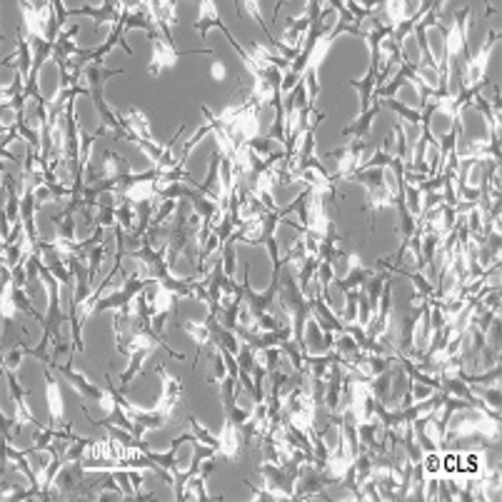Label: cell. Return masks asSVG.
Returning <instances> with one entry per match:
<instances>
[{"label":"cell","instance_id":"6da1fadb","mask_svg":"<svg viewBox=\"0 0 502 502\" xmlns=\"http://www.w3.org/2000/svg\"><path fill=\"white\" fill-rule=\"evenodd\" d=\"M275 305L287 315L292 325V340L297 343V348L308 353L305 348V323L313 318V297H305L300 285H297V272L295 265L287 262V257H282L280 265V290H277Z\"/></svg>","mask_w":502,"mask_h":502},{"label":"cell","instance_id":"7a4b0ae2","mask_svg":"<svg viewBox=\"0 0 502 502\" xmlns=\"http://www.w3.org/2000/svg\"><path fill=\"white\" fill-rule=\"evenodd\" d=\"M350 183H360L368 193V200H365L363 210L370 213V228L375 230V213L383 210V208H392L395 205V188L388 183V175H385L383 168H370V170H355L350 175Z\"/></svg>","mask_w":502,"mask_h":502},{"label":"cell","instance_id":"3957f363","mask_svg":"<svg viewBox=\"0 0 502 502\" xmlns=\"http://www.w3.org/2000/svg\"><path fill=\"white\" fill-rule=\"evenodd\" d=\"M340 485V477L333 475L330 470H323L315 462H305L300 477L295 482V502L300 500H330L328 495H323L325 487Z\"/></svg>","mask_w":502,"mask_h":502},{"label":"cell","instance_id":"277c9868","mask_svg":"<svg viewBox=\"0 0 502 502\" xmlns=\"http://www.w3.org/2000/svg\"><path fill=\"white\" fill-rule=\"evenodd\" d=\"M210 28H218V31H220L223 36L228 38V43H230V46L235 48V53L240 55V60L245 63V68H250L252 63H255V60H252L250 53H247L245 48H242L240 43H237L235 38H233V33L228 31L225 23H223L220 18H218V3L203 0V3H200V18H198V23H195V33H198L200 38H208V31H210Z\"/></svg>","mask_w":502,"mask_h":502},{"label":"cell","instance_id":"5b68a950","mask_svg":"<svg viewBox=\"0 0 502 502\" xmlns=\"http://www.w3.org/2000/svg\"><path fill=\"white\" fill-rule=\"evenodd\" d=\"M150 277H140V275H130L125 277V285L120 287L118 292H105L100 300H97L95 305H92V315H100L105 313V310H120V308H128L130 303H133L135 297L140 295V292L145 290V287L150 285Z\"/></svg>","mask_w":502,"mask_h":502},{"label":"cell","instance_id":"8992f818","mask_svg":"<svg viewBox=\"0 0 502 502\" xmlns=\"http://www.w3.org/2000/svg\"><path fill=\"white\" fill-rule=\"evenodd\" d=\"M365 150H370V140H350L348 145L335 148L333 153L328 155L330 163L338 168V173L333 175L335 183H338V180H348L350 175L360 168V160H363Z\"/></svg>","mask_w":502,"mask_h":502},{"label":"cell","instance_id":"52a82bcc","mask_svg":"<svg viewBox=\"0 0 502 502\" xmlns=\"http://www.w3.org/2000/svg\"><path fill=\"white\" fill-rule=\"evenodd\" d=\"M500 41V31H487L485 46L480 48V53L470 55V60L465 63V70H462V82L460 87H472L477 82H482L487 78V63H490L492 46Z\"/></svg>","mask_w":502,"mask_h":502},{"label":"cell","instance_id":"ba28073f","mask_svg":"<svg viewBox=\"0 0 502 502\" xmlns=\"http://www.w3.org/2000/svg\"><path fill=\"white\" fill-rule=\"evenodd\" d=\"M53 370H55V373H63V378H65L68 383L75 388V392H80L85 400L100 402V405H105V407L113 405V397H110L108 390H100L97 385H92L82 373H75V370H73V365H68V363L65 365H53Z\"/></svg>","mask_w":502,"mask_h":502},{"label":"cell","instance_id":"9c48e42d","mask_svg":"<svg viewBox=\"0 0 502 502\" xmlns=\"http://www.w3.org/2000/svg\"><path fill=\"white\" fill-rule=\"evenodd\" d=\"M85 482V467H82V460H65V465L60 467L55 477V492L58 500H73L75 492L82 487Z\"/></svg>","mask_w":502,"mask_h":502},{"label":"cell","instance_id":"30bf717a","mask_svg":"<svg viewBox=\"0 0 502 502\" xmlns=\"http://www.w3.org/2000/svg\"><path fill=\"white\" fill-rule=\"evenodd\" d=\"M36 250L43 252V262L50 267V272L58 277V280H60V285L68 287V290H75V277H73L70 267H68V260H63V255H65V252H63L60 247L55 245V242H46V240L38 242ZM36 250H33V252H36Z\"/></svg>","mask_w":502,"mask_h":502},{"label":"cell","instance_id":"8fae6325","mask_svg":"<svg viewBox=\"0 0 502 502\" xmlns=\"http://www.w3.org/2000/svg\"><path fill=\"white\" fill-rule=\"evenodd\" d=\"M128 257L143 262V265H145V277H150V280H158L160 282V280H165V277H170V265H168V260H165V252L150 247L145 237H143V245H140L138 250L128 252Z\"/></svg>","mask_w":502,"mask_h":502},{"label":"cell","instance_id":"7c38bea8","mask_svg":"<svg viewBox=\"0 0 502 502\" xmlns=\"http://www.w3.org/2000/svg\"><path fill=\"white\" fill-rule=\"evenodd\" d=\"M130 173V160L123 155L113 153V150H103V160H100V168L90 170V175L85 178V185L103 183V180H118L123 175Z\"/></svg>","mask_w":502,"mask_h":502},{"label":"cell","instance_id":"4fadbf2b","mask_svg":"<svg viewBox=\"0 0 502 502\" xmlns=\"http://www.w3.org/2000/svg\"><path fill=\"white\" fill-rule=\"evenodd\" d=\"M153 46V60H150L148 65V73L150 75H160V73L165 70V68L175 65V63L180 60V58H188V55H205V53H213V50H185V53H178L175 50V46H168V43L163 41V38H158V41L150 43Z\"/></svg>","mask_w":502,"mask_h":502},{"label":"cell","instance_id":"5bb4252c","mask_svg":"<svg viewBox=\"0 0 502 502\" xmlns=\"http://www.w3.org/2000/svg\"><path fill=\"white\" fill-rule=\"evenodd\" d=\"M3 375H6V380H8V390H11V397H13V407H16L18 425L23 427L26 422H31L33 427L43 430V425L36 420V415H33L31 407H28V390L21 385V380H18L16 370H3Z\"/></svg>","mask_w":502,"mask_h":502},{"label":"cell","instance_id":"9a60e30c","mask_svg":"<svg viewBox=\"0 0 502 502\" xmlns=\"http://www.w3.org/2000/svg\"><path fill=\"white\" fill-rule=\"evenodd\" d=\"M46 402H48V412H50V425L70 427V422L65 420V397L60 392V383L53 378L50 365H46Z\"/></svg>","mask_w":502,"mask_h":502},{"label":"cell","instance_id":"2e32d148","mask_svg":"<svg viewBox=\"0 0 502 502\" xmlns=\"http://www.w3.org/2000/svg\"><path fill=\"white\" fill-rule=\"evenodd\" d=\"M18 8L23 11V18H26L28 36L46 38V28H48V21H50L53 3H28V0H18Z\"/></svg>","mask_w":502,"mask_h":502},{"label":"cell","instance_id":"e0dca14e","mask_svg":"<svg viewBox=\"0 0 502 502\" xmlns=\"http://www.w3.org/2000/svg\"><path fill=\"white\" fill-rule=\"evenodd\" d=\"M415 82V85H422V82H427L425 78L417 73V63H400V70L395 73V80L390 82V85H383V87H378V92H375V97L373 100H390V97H395L397 95V90L405 82Z\"/></svg>","mask_w":502,"mask_h":502},{"label":"cell","instance_id":"ac0fdd59","mask_svg":"<svg viewBox=\"0 0 502 502\" xmlns=\"http://www.w3.org/2000/svg\"><path fill=\"white\" fill-rule=\"evenodd\" d=\"M158 375L163 378V397H160V402L155 405V410H160L163 415L170 417L175 405L180 402V397H183V383H180V378L170 375L168 370H165V365H158Z\"/></svg>","mask_w":502,"mask_h":502},{"label":"cell","instance_id":"d6986e66","mask_svg":"<svg viewBox=\"0 0 502 502\" xmlns=\"http://www.w3.org/2000/svg\"><path fill=\"white\" fill-rule=\"evenodd\" d=\"M175 11H178V3H168V0H153V3H150L153 21L158 23L160 33H163V38H165V43H168V46H175L173 28H175V23H178V18H175Z\"/></svg>","mask_w":502,"mask_h":502},{"label":"cell","instance_id":"ffe728a7","mask_svg":"<svg viewBox=\"0 0 502 502\" xmlns=\"http://www.w3.org/2000/svg\"><path fill=\"white\" fill-rule=\"evenodd\" d=\"M70 16H90L95 21V26H103V23H113L118 26L120 18H123V3H103V6H80L75 11H70Z\"/></svg>","mask_w":502,"mask_h":502},{"label":"cell","instance_id":"44dd1931","mask_svg":"<svg viewBox=\"0 0 502 502\" xmlns=\"http://www.w3.org/2000/svg\"><path fill=\"white\" fill-rule=\"evenodd\" d=\"M313 318L318 320V325L323 328V333H335V335L345 333L343 320L333 313V308L325 303V297L320 295V292H315L313 295Z\"/></svg>","mask_w":502,"mask_h":502},{"label":"cell","instance_id":"7402d4cb","mask_svg":"<svg viewBox=\"0 0 502 502\" xmlns=\"http://www.w3.org/2000/svg\"><path fill=\"white\" fill-rule=\"evenodd\" d=\"M380 103L378 100H373V105H370L368 110H363V113L358 115V120H353L350 125H345L343 128V138H350V140H368V135L373 133V120L375 115L380 113Z\"/></svg>","mask_w":502,"mask_h":502},{"label":"cell","instance_id":"603a6c76","mask_svg":"<svg viewBox=\"0 0 502 502\" xmlns=\"http://www.w3.org/2000/svg\"><path fill=\"white\" fill-rule=\"evenodd\" d=\"M220 452L225 455L228 462H237L242 455V450H245V440H242V432L240 427L230 425V422H225V427H223L220 432Z\"/></svg>","mask_w":502,"mask_h":502},{"label":"cell","instance_id":"cb8c5ba5","mask_svg":"<svg viewBox=\"0 0 502 502\" xmlns=\"http://www.w3.org/2000/svg\"><path fill=\"white\" fill-rule=\"evenodd\" d=\"M378 82H380V68L378 65H370V70L365 78H353V80H350V85L360 92V113L373 105L375 85H378Z\"/></svg>","mask_w":502,"mask_h":502},{"label":"cell","instance_id":"d4e9b609","mask_svg":"<svg viewBox=\"0 0 502 502\" xmlns=\"http://www.w3.org/2000/svg\"><path fill=\"white\" fill-rule=\"evenodd\" d=\"M370 277H373V267H365L363 262H355L343 277H333V282L340 292H348V290H360Z\"/></svg>","mask_w":502,"mask_h":502},{"label":"cell","instance_id":"484cf974","mask_svg":"<svg viewBox=\"0 0 502 502\" xmlns=\"http://www.w3.org/2000/svg\"><path fill=\"white\" fill-rule=\"evenodd\" d=\"M118 115H120V123H123L125 133H133L143 140H153V130H150L148 115H145L140 108H130L128 113H118Z\"/></svg>","mask_w":502,"mask_h":502},{"label":"cell","instance_id":"4316f807","mask_svg":"<svg viewBox=\"0 0 502 502\" xmlns=\"http://www.w3.org/2000/svg\"><path fill=\"white\" fill-rule=\"evenodd\" d=\"M308 28H310L308 13H305L303 18H287V28H285V33H282L280 41L290 48H303L305 36H308Z\"/></svg>","mask_w":502,"mask_h":502},{"label":"cell","instance_id":"83f0119b","mask_svg":"<svg viewBox=\"0 0 502 502\" xmlns=\"http://www.w3.org/2000/svg\"><path fill=\"white\" fill-rule=\"evenodd\" d=\"M180 330H185V333L195 340V345H198V353H195L193 358V368H195V365H198V355H203V350H205L208 345H213V335L205 323H180Z\"/></svg>","mask_w":502,"mask_h":502},{"label":"cell","instance_id":"f1b7e54d","mask_svg":"<svg viewBox=\"0 0 502 502\" xmlns=\"http://www.w3.org/2000/svg\"><path fill=\"white\" fill-rule=\"evenodd\" d=\"M390 143H392V133L390 135H385V140H383V145H380L378 150H375V155L368 160V163H363L358 170H370V168H390L392 165V160H395V155H392V150H390Z\"/></svg>","mask_w":502,"mask_h":502},{"label":"cell","instance_id":"f546056e","mask_svg":"<svg viewBox=\"0 0 502 502\" xmlns=\"http://www.w3.org/2000/svg\"><path fill=\"white\" fill-rule=\"evenodd\" d=\"M318 267H320V257L315 255H308V260L300 265V270H297V285H300V290H303L305 297H310V285H313L315 275H318Z\"/></svg>","mask_w":502,"mask_h":502},{"label":"cell","instance_id":"4dcf8cb0","mask_svg":"<svg viewBox=\"0 0 502 502\" xmlns=\"http://www.w3.org/2000/svg\"><path fill=\"white\" fill-rule=\"evenodd\" d=\"M305 348H308V353L310 350H323V353H328L325 333H323V328H320L315 318H310L308 323H305Z\"/></svg>","mask_w":502,"mask_h":502},{"label":"cell","instance_id":"1f68e13d","mask_svg":"<svg viewBox=\"0 0 502 502\" xmlns=\"http://www.w3.org/2000/svg\"><path fill=\"white\" fill-rule=\"evenodd\" d=\"M333 353L340 355V363H348V360H353L355 355L360 353V348L348 333H338L335 335V343H333Z\"/></svg>","mask_w":502,"mask_h":502},{"label":"cell","instance_id":"d6a6232c","mask_svg":"<svg viewBox=\"0 0 502 502\" xmlns=\"http://www.w3.org/2000/svg\"><path fill=\"white\" fill-rule=\"evenodd\" d=\"M188 422H190V430H193V435H195V442H203V445H210V447H215L218 452H220V437L218 435H213L210 430H208V427H203L198 422V417L195 415H190L188 417Z\"/></svg>","mask_w":502,"mask_h":502},{"label":"cell","instance_id":"836d02e7","mask_svg":"<svg viewBox=\"0 0 502 502\" xmlns=\"http://www.w3.org/2000/svg\"><path fill=\"white\" fill-rule=\"evenodd\" d=\"M115 220H118V225L128 233V237L133 235L135 233V205L130 203V200H123V203L118 205V210H115Z\"/></svg>","mask_w":502,"mask_h":502},{"label":"cell","instance_id":"e575fe53","mask_svg":"<svg viewBox=\"0 0 502 502\" xmlns=\"http://www.w3.org/2000/svg\"><path fill=\"white\" fill-rule=\"evenodd\" d=\"M160 287H163V290H168V292H173L175 297H195V292H193V285H190V280L188 277H183V280H180V277H165V280H160Z\"/></svg>","mask_w":502,"mask_h":502},{"label":"cell","instance_id":"d590c367","mask_svg":"<svg viewBox=\"0 0 502 502\" xmlns=\"http://www.w3.org/2000/svg\"><path fill=\"white\" fill-rule=\"evenodd\" d=\"M205 477L203 475H195L188 480V485H185V500H198V502H208L210 500V495H208L205 490Z\"/></svg>","mask_w":502,"mask_h":502},{"label":"cell","instance_id":"8d00e7d4","mask_svg":"<svg viewBox=\"0 0 502 502\" xmlns=\"http://www.w3.org/2000/svg\"><path fill=\"white\" fill-rule=\"evenodd\" d=\"M145 455H148L158 467H163L165 472H178V450H173V447H170V450H165V452L148 450Z\"/></svg>","mask_w":502,"mask_h":502},{"label":"cell","instance_id":"74e56055","mask_svg":"<svg viewBox=\"0 0 502 502\" xmlns=\"http://www.w3.org/2000/svg\"><path fill=\"white\" fill-rule=\"evenodd\" d=\"M280 353H285L287 358H290V363H292V370H297V373H305V355L308 353H303V350L297 348V343L295 340H285V343L280 345Z\"/></svg>","mask_w":502,"mask_h":502},{"label":"cell","instance_id":"f35d334b","mask_svg":"<svg viewBox=\"0 0 502 502\" xmlns=\"http://www.w3.org/2000/svg\"><path fill=\"white\" fill-rule=\"evenodd\" d=\"M105 255H108V245L105 242H100L97 247H92V250L85 252L87 257V270H90V280H95L97 272H100V265H103Z\"/></svg>","mask_w":502,"mask_h":502},{"label":"cell","instance_id":"ab89813d","mask_svg":"<svg viewBox=\"0 0 502 502\" xmlns=\"http://www.w3.org/2000/svg\"><path fill=\"white\" fill-rule=\"evenodd\" d=\"M395 158L397 160H402V163H407V148H410V143H407V133H405V123H402V120H397V123H395Z\"/></svg>","mask_w":502,"mask_h":502},{"label":"cell","instance_id":"60d3db41","mask_svg":"<svg viewBox=\"0 0 502 502\" xmlns=\"http://www.w3.org/2000/svg\"><path fill=\"white\" fill-rule=\"evenodd\" d=\"M210 378H208V383H218L220 385L223 380L228 378V365H225V358H223V353L215 348V353H210Z\"/></svg>","mask_w":502,"mask_h":502},{"label":"cell","instance_id":"b9f144b4","mask_svg":"<svg viewBox=\"0 0 502 502\" xmlns=\"http://www.w3.org/2000/svg\"><path fill=\"white\" fill-rule=\"evenodd\" d=\"M272 143H275V140H272L270 135H255V138L247 140L245 148L252 150V153H257L260 158H270V155L275 153V150H272Z\"/></svg>","mask_w":502,"mask_h":502},{"label":"cell","instance_id":"7bdbcfd3","mask_svg":"<svg viewBox=\"0 0 502 502\" xmlns=\"http://www.w3.org/2000/svg\"><path fill=\"white\" fill-rule=\"evenodd\" d=\"M358 292L360 290H348V292H345V308H343V313L338 315V318L343 320V325L355 323V320H358Z\"/></svg>","mask_w":502,"mask_h":502},{"label":"cell","instance_id":"ee69618b","mask_svg":"<svg viewBox=\"0 0 502 502\" xmlns=\"http://www.w3.org/2000/svg\"><path fill=\"white\" fill-rule=\"evenodd\" d=\"M308 247H305V240H303V235L297 237L295 240V245H290V250H287V262H290V265H295V267H300L303 265L305 260H308Z\"/></svg>","mask_w":502,"mask_h":502},{"label":"cell","instance_id":"f6af8a7d","mask_svg":"<svg viewBox=\"0 0 502 502\" xmlns=\"http://www.w3.org/2000/svg\"><path fill=\"white\" fill-rule=\"evenodd\" d=\"M220 257H223V265H225V272L228 275H235V240L228 237L225 242L220 245Z\"/></svg>","mask_w":502,"mask_h":502},{"label":"cell","instance_id":"bcb514c9","mask_svg":"<svg viewBox=\"0 0 502 502\" xmlns=\"http://www.w3.org/2000/svg\"><path fill=\"white\" fill-rule=\"evenodd\" d=\"M175 210H178V200H160V208L155 210L150 225H163V223H168Z\"/></svg>","mask_w":502,"mask_h":502},{"label":"cell","instance_id":"7dc6e473","mask_svg":"<svg viewBox=\"0 0 502 502\" xmlns=\"http://www.w3.org/2000/svg\"><path fill=\"white\" fill-rule=\"evenodd\" d=\"M235 8H237V11H250V13H252V18H255L257 26L262 28V33L267 36V41H272V38H275V36L270 33V28H267V23L262 21V16H260V3H242V0H237Z\"/></svg>","mask_w":502,"mask_h":502},{"label":"cell","instance_id":"c3c4849f","mask_svg":"<svg viewBox=\"0 0 502 502\" xmlns=\"http://www.w3.org/2000/svg\"><path fill=\"white\" fill-rule=\"evenodd\" d=\"M370 318H373V308H370V300H368V295H365V290L360 287V292H358V323L363 325V328H368Z\"/></svg>","mask_w":502,"mask_h":502},{"label":"cell","instance_id":"681fc988","mask_svg":"<svg viewBox=\"0 0 502 502\" xmlns=\"http://www.w3.org/2000/svg\"><path fill=\"white\" fill-rule=\"evenodd\" d=\"M257 360H260V363L265 365L267 373H272V370H277V365H280V348L260 350V353H257Z\"/></svg>","mask_w":502,"mask_h":502},{"label":"cell","instance_id":"f907efd6","mask_svg":"<svg viewBox=\"0 0 502 502\" xmlns=\"http://www.w3.org/2000/svg\"><path fill=\"white\" fill-rule=\"evenodd\" d=\"M23 355H26V350H23V343L18 345V348L8 350L6 355H3V370H18L23 363Z\"/></svg>","mask_w":502,"mask_h":502},{"label":"cell","instance_id":"816d5d0a","mask_svg":"<svg viewBox=\"0 0 502 502\" xmlns=\"http://www.w3.org/2000/svg\"><path fill=\"white\" fill-rule=\"evenodd\" d=\"M242 485L250 490V500H257V502H275V497H272V492H267L265 487H255L252 482L242 480Z\"/></svg>","mask_w":502,"mask_h":502},{"label":"cell","instance_id":"f5cc1de1","mask_svg":"<svg viewBox=\"0 0 502 502\" xmlns=\"http://www.w3.org/2000/svg\"><path fill=\"white\" fill-rule=\"evenodd\" d=\"M410 395H412V402H420V400L430 397L432 388H427V385H420V383H412L410 385Z\"/></svg>","mask_w":502,"mask_h":502},{"label":"cell","instance_id":"db71d44e","mask_svg":"<svg viewBox=\"0 0 502 502\" xmlns=\"http://www.w3.org/2000/svg\"><path fill=\"white\" fill-rule=\"evenodd\" d=\"M53 11H55V18H58V23H60V28L65 31V23H68V18H70V11L65 8V3L53 0Z\"/></svg>","mask_w":502,"mask_h":502},{"label":"cell","instance_id":"11a10c76","mask_svg":"<svg viewBox=\"0 0 502 502\" xmlns=\"http://www.w3.org/2000/svg\"><path fill=\"white\" fill-rule=\"evenodd\" d=\"M213 472H215V457H205V460L200 462V472H198V475H203L208 480Z\"/></svg>","mask_w":502,"mask_h":502},{"label":"cell","instance_id":"9f6ffc18","mask_svg":"<svg viewBox=\"0 0 502 502\" xmlns=\"http://www.w3.org/2000/svg\"><path fill=\"white\" fill-rule=\"evenodd\" d=\"M210 73H213V78H215L218 82L225 80V63H223V60H215V63L210 65Z\"/></svg>","mask_w":502,"mask_h":502}]
</instances>
